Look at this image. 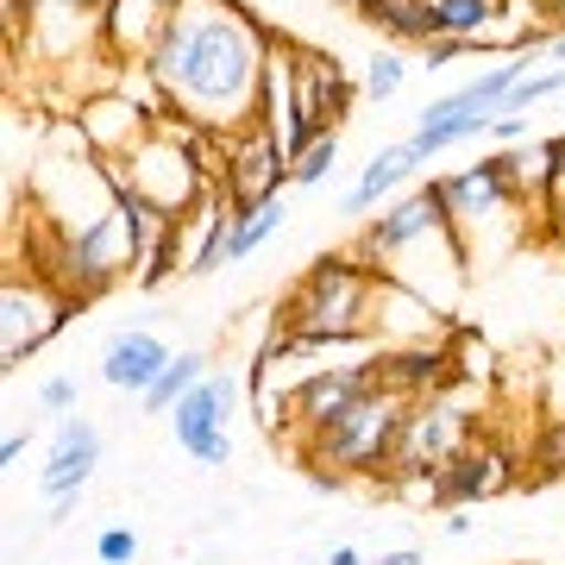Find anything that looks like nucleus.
Here are the masks:
<instances>
[{
  "label": "nucleus",
  "instance_id": "33",
  "mask_svg": "<svg viewBox=\"0 0 565 565\" xmlns=\"http://www.w3.org/2000/svg\"><path fill=\"white\" fill-rule=\"evenodd\" d=\"M490 139H503V145L534 139V132H527V114H497V126H490Z\"/></svg>",
  "mask_w": 565,
  "mask_h": 565
},
{
  "label": "nucleus",
  "instance_id": "4",
  "mask_svg": "<svg viewBox=\"0 0 565 565\" xmlns=\"http://www.w3.org/2000/svg\"><path fill=\"white\" fill-rule=\"evenodd\" d=\"M434 195H440L446 221L459 226V239L471 245V264H478V252H490L497 239H522V189H515V177H509L503 151H490V158L465 163V170H452V177H434Z\"/></svg>",
  "mask_w": 565,
  "mask_h": 565
},
{
  "label": "nucleus",
  "instance_id": "37",
  "mask_svg": "<svg viewBox=\"0 0 565 565\" xmlns=\"http://www.w3.org/2000/svg\"><path fill=\"white\" fill-rule=\"evenodd\" d=\"M446 534H452V541H465V534H471V515H465V509H446Z\"/></svg>",
  "mask_w": 565,
  "mask_h": 565
},
{
  "label": "nucleus",
  "instance_id": "39",
  "mask_svg": "<svg viewBox=\"0 0 565 565\" xmlns=\"http://www.w3.org/2000/svg\"><path fill=\"white\" fill-rule=\"evenodd\" d=\"M345 7H352V13H364V7H371V0H345Z\"/></svg>",
  "mask_w": 565,
  "mask_h": 565
},
{
  "label": "nucleus",
  "instance_id": "38",
  "mask_svg": "<svg viewBox=\"0 0 565 565\" xmlns=\"http://www.w3.org/2000/svg\"><path fill=\"white\" fill-rule=\"evenodd\" d=\"M546 57H553V63H565V32H553V39H546Z\"/></svg>",
  "mask_w": 565,
  "mask_h": 565
},
{
  "label": "nucleus",
  "instance_id": "16",
  "mask_svg": "<svg viewBox=\"0 0 565 565\" xmlns=\"http://www.w3.org/2000/svg\"><path fill=\"white\" fill-rule=\"evenodd\" d=\"M170 13L177 7H163V0H114L102 13V51L120 70H145L151 51L163 44V32H170Z\"/></svg>",
  "mask_w": 565,
  "mask_h": 565
},
{
  "label": "nucleus",
  "instance_id": "11",
  "mask_svg": "<svg viewBox=\"0 0 565 565\" xmlns=\"http://www.w3.org/2000/svg\"><path fill=\"white\" fill-rule=\"evenodd\" d=\"M371 390H377V359L327 364V371H315V377L296 390V415H289V434H282V446H296V452H302L315 434H327L333 422H345V415H352V408H359Z\"/></svg>",
  "mask_w": 565,
  "mask_h": 565
},
{
  "label": "nucleus",
  "instance_id": "30",
  "mask_svg": "<svg viewBox=\"0 0 565 565\" xmlns=\"http://www.w3.org/2000/svg\"><path fill=\"white\" fill-rule=\"evenodd\" d=\"M39 408H44V415H76V377H44V384H39Z\"/></svg>",
  "mask_w": 565,
  "mask_h": 565
},
{
  "label": "nucleus",
  "instance_id": "2",
  "mask_svg": "<svg viewBox=\"0 0 565 565\" xmlns=\"http://www.w3.org/2000/svg\"><path fill=\"white\" fill-rule=\"evenodd\" d=\"M359 258L371 264L377 277L427 296V302L446 308V315H459V296H465V282H471V245L459 239V226L446 221L434 182L396 195L377 221H364Z\"/></svg>",
  "mask_w": 565,
  "mask_h": 565
},
{
  "label": "nucleus",
  "instance_id": "3",
  "mask_svg": "<svg viewBox=\"0 0 565 565\" xmlns=\"http://www.w3.org/2000/svg\"><path fill=\"white\" fill-rule=\"evenodd\" d=\"M371 289L377 270L359 252H321L277 302V327L308 345H359L371 340Z\"/></svg>",
  "mask_w": 565,
  "mask_h": 565
},
{
  "label": "nucleus",
  "instance_id": "1",
  "mask_svg": "<svg viewBox=\"0 0 565 565\" xmlns=\"http://www.w3.org/2000/svg\"><path fill=\"white\" fill-rule=\"evenodd\" d=\"M270 44H277V32L239 0H177L170 32L151 51L145 76L158 82L170 114L226 139L258 120Z\"/></svg>",
  "mask_w": 565,
  "mask_h": 565
},
{
  "label": "nucleus",
  "instance_id": "42",
  "mask_svg": "<svg viewBox=\"0 0 565 565\" xmlns=\"http://www.w3.org/2000/svg\"><path fill=\"white\" fill-rule=\"evenodd\" d=\"M559 102H565V95H559Z\"/></svg>",
  "mask_w": 565,
  "mask_h": 565
},
{
  "label": "nucleus",
  "instance_id": "27",
  "mask_svg": "<svg viewBox=\"0 0 565 565\" xmlns=\"http://www.w3.org/2000/svg\"><path fill=\"white\" fill-rule=\"evenodd\" d=\"M403 76H408V63L396 57V51H377V57L364 63V95H371V102H390V95L403 88Z\"/></svg>",
  "mask_w": 565,
  "mask_h": 565
},
{
  "label": "nucleus",
  "instance_id": "40",
  "mask_svg": "<svg viewBox=\"0 0 565 565\" xmlns=\"http://www.w3.org/2000/svg\"><path fill=\"white\" fill-rule=\"evenodd\" d=\"M553 233H559V245H565V221H559V226H553Z\"/></svg>",
  "mask_w": 565,
  "mask_h": 565
},
{
  "label": "nucleus",
  "instance_id": "17",
  "mask_svg": "<svg viewBox=\"0 0 565 565\" xmlns=\"http://www.w3.org/2000/svg\"><path fill=\"white\" fill-rule=\"evenodd\" d=\"M170 359H177V352H170L151 327H126V333H114L107 352H102V384L126 390V396H145V390L163 377V364Z\"/></svg>",
  "mask_w": 565,
  "mask_h": 565
},
{
  "label": "nucleus",
  "instance_id": "18",
  "mask_svg": "<svg viewBox=\"0 0 565 565\" xmlns=\"http://www.w3.org/2000/svg\"><path fill=\"white\" fill-rule=\"evenodd\" d=\"M415 170H422V158H415V145H408V139L403 145H384V151H371V163L359 170V182H352V195L340 202V214L364 221V214H371L377 202H390V195H396Z\"/></svg>",
  "mask_w": 565,
  "mask_h": 565
},
{
  "label": "nucleus",
  "instance_id": "7",
  "mask_svg": "<svg viewBox=\"0 0 565 565\" xmlns=\"http://www.w3.org/2000/svg\"><path fill=\"white\" fill-rule=\"evenodd\" d=\"M126 277H139V226H132L126 202H114L95 226H82V233L63 239L51 282H63L76 302H95V296H107Z\"/></svg>",
  "mask_w": 565,
  "mask_h": 565
},
{
  "label": "nucleus",
  "instance_id": "25",
  "mask_svg": "<svg viewBox=\"0 0 565 565\" xmlns=\"http://www.w3.org/2000/svg\"><path fill=\"white\" fill-rule=\"evenodd\" d=\"M333 170H340V132H321V139L296 158V189H321Z\"/></svg>",
  "mask_w": 565,
  "mask_h": 565
},
{
  "label": "nucleus",
  "instance_id": "23",
  "mask_svg": "<svg viewBox=\"0 0 565 565\" xmlns=\"http://www.w3.org/2000/svg\"><path fill=\"white\" fill-rule=\"evenodd\" d=\"M490 20H497V0H434V39H459L478 51Z\"/></svg>",
  "mask_w": 565,
  "mask_h": 565
},
{
  "label": "nucleus",
  "instance_id": "35",
  "mask_svg": "<svg viewBox=\"0 0 565 565\" xmlns=\"http://www.w3.org/2000/svg\"><path fill=\"white\" fill-rule=\"evenodd\" d=\"M371 565H427V559H422V546H390V553H377Z\"/></svg>",
  "mask_w": 565,
  "mask_h": 565
},
{
  "label": "nucleus",
  "instance_id": "34",
  "mask_svg": "<svg viewBox=\"0 0 565 565\" xmlns=\"http://www.w3.org/2000/svg\"><path fill=\"white\" fill-rule=\"evenodd\" d=\"M25 440H32V434L7 427V440H0V465H20V459H25Z\"/></svg>",
  "mask_w": 565,
  "mask_h": 565
},
{
  "label": "nucleus",
  "instance_id": "5",
  "mask_svg": "<svg viewBox=\"0 0 565 565\" xmlns=\"http://www.w3.org/2000/svg\"><path fill=\"white\" fill-rule=\"evenodd\" d=\"M408 396H396V390H371L345 422H333L327 434H315V440L296 452L302 465H327V471H340V478H377L384 484L390 478V459H396V440H403V422H408Z\"/></svg>",
  "mask_w": 565,
  "mask_h": 565
},
{
  "label": "nucleus",
  "instance_id": "28",
  "mask_svg": "<svg viewBox=\"0 0 565 565\" xmlns=\"http://www.w3.org/2000/svg\"><path fill=\"white\" fill-rule=\"evenodd\" d=\"M541 422H565V345L546 352V371H541Z\"/></svg>",
  "mask_w": 565,
  "mask_h": 565
},
{
  "label": "nucleus",
  "instance_id": "26",
  "mask_svg": "<svg viewBox=\"0 0 565 565\" xmlns=\"http://www.w3.org/2000/svg\"><path fill=\"white\" fill-rule=\"evenodd\" d=\"M534 478L527 484H546V478H565V422H541L534 427Z\"/></svg>",
  "mask_w": 565,
  "mask_h": 565
},
{
  "label": "nucleus",
  "instance_id": "9",
  "mask_svg": "<svg viewBox=\"0 0 565 565\" xmlns=\"http://www.w3.org/2000/svg\"><path fill=\"white\" fill-rule=\"evenodd\" d=\"M289 182H296V163L282 158V145L270 139L258 120L221 139V189H226V202L239 207V214L245 207L277 202Z\"/></svg>",
  "mask_w": 565,
  "mask_h": 565
},
{
  "label": "nucleus",
  "instance_id": "15",
  "mask_svg": "<svg viewBox=\"0 0 565 565\" xmlns=\"http://www.w3.org/2000/svg\"><path fill=\"white\" fill-rule=\"evenodd\" d=\"M102 465V427L88 415H57V434H51V459L39 471V490L57 503V497H82L88 478Z\"/></svg>",
  "mask_w": 565,
  "mask_h": 565
},
{
  "label": "nucleus",
  "instance_id": "32",
  "mask_svg": "<svg viewBox=\"0 0 565 565\" xmlns=\"http://www.w3.org/2000/svg\"><path fill=\"white\" fill-rule=\"evenodd\" d=\"M534 214H541L546 226H559V221H565V158H559V170H553V189H546V202L534 207Z\"/></svg>",
  "mask_w": 565,
  "mask_h": 565
},
{
  "label": "nucleus",
  "instance_id": "21",
  "mask_svg": "<svg viewBox=\"0 0 565 565\" xmlns=\"http://www.w3.org/2000/svg\"><path fill=\"white\" fill-rule=\"evenodd\" d=\"M282 226H289V202H264V207H233V233H226V264H245L252 258V252H258V245H270L282 233Z\"/></svg>",
  "mask_w": 565,
  "mask_h": 565
},
{
  "label": "nucleus",
  "instance_id": "29",
  "mask_svg": "<svg viewBox=\"0 0 565 565\" xmlns=\"http://www.w3.org/2000/svg\"><path fill=\"white\" fill-rule=\"evenodd\" d=\"M95 559L102 565H139V534H132L126 522L102 527V534H95Z\"/></svg>",
  "mask_w": 565,
  "mask_h": 565
},
{
  "label": "nucleus",
  "instance_id": "13",
  "mask_svg": "<svg viewBox=\"0 0 565 565\" xmlns=\"http://www.w3.org/2000/svg\"><path fill=\"white\" fill-rule=\"evenodd\" d=\"M289 57H296V114H302V132L308 139L340 132V120H352L359 88H352L340 63L327 57V51H315V44H296Z\"/></svg>",
  "mask_w": 565,
  "mask_h": 565
},
{
  "label": "nucleus",
  "instance_id": "24",
  "mask_svg": "<svg viewBox=\"0 0 565 565\" xmlns=\"http://www.w3.org/2000/svg\"><path fill=\"white\" fill-rule=\"evenodd\" d=\"M446 359H452V384H497L503 377V364H497V352H490V340H478V333H452L446 340Z\"/></svg>",
  "mask_w": 565,
  "mask_h": 565
},
{
  "label": "nucleus",
  "instance_id": "12",
  "mask_svg": "<svg viewBox=\"0 0 565 565\" xmlns=\"http://www.w3.org/2000/svg\"><path fill=\"white\" fill-rule=\"evenodd\" d=\"M452 333H459V315L434 308L403 282L377 277V289H371V340L377 345H446Z\"/></svg>",
  "mask_w": 565,
  "mask_h": 565
},
{
  "label": "nucleus",
  "instance_id": "8",
  "mask_svg": "<svg viewBox=\"0 0 565 565\" xmlns=\"http://www.w3.org/2000/svg\"><path fill=\"white\" fill-rule=\"evenodd\" d=\"M76 315V296L63 282L39 277V270H7L0 282V371H20L25 359H39Z\"/></svg>",
  "mask_w": 565,
  "mask_h": 565
},
{
  "label": "nucleus",
  "instance_id": "6",
  "mask_svg": "<svg viewBox=\"0 0 565 565\" xmlns=\"http://www.w3.org/2000/svg\"><path fill=\"white\" fill-rule=\"evenodd\" d=\"M465 446H478V415H471V384H452L408 408L384 484H396V478H440Z\"/></svg>",
  "mask_w": 565,
  "mask_h": 565
},
{
  "label": "nucleus",
  "instance_id": "36",
  "mask_svg": "<svg viewBox=\"0 0 565 565\" xmlns=\"http://www.w3.org/2000/svg\"><path fill=\"white\" fill-rule=\"evenodd\" d=\"M327 565H371V559H364L352 541H340V546H327Z\"/></svg>",
  "mask_w": 565,
  "mask_h": 565
},
{
  "label": "nucleus",
  "instance_id": "31",
  "mask_svg": "<svg viewBox=\"0 0 565 565\" xmlns=\"http://www.w3.org/2000/svg\"><path fill=\"white\" fill-rule=\"evenodd\" d=\"M465 51H471V44H459V39H427L422 44V63H427V70H446V63H459Z\"/></svg>",
  "mask_w": 565,
  "mask_h": 565
},
{
  "label": "nucleus",
  "instance_id": "19",
  "mask_svg": "<svg viewBox=\"0 0 565 565\" xmlns=\"http://www.w3.org/2000/svg\"><path fill=\"white\" fill-rule=\"evenodd\" d=\"M565 158V132L559 139H522V145H509L503 163H509V177H515V189H522V202L527 207H541L546 202V189H553V170H559Z\"/></svg>",
  "mask_w": 565,
  "mask_h": 565
},
{
  "label": "nucleus",
  "instance_id": "22",
  "mask_svg": "<svg viewBox=\"0 0 565 565\" xmlns=\"http://www.w3.org/2000/svg\"><path fill=\"white\" fill-rule=\"evenodd\" d=\"M207 371H214V364H207V352H177V359L163 364L158 384H151V390L139 396V408H145V415H170V408H177L182 396H189V390L202 384Z\"/></svg>",
  "mask_w": 565,
  "mask_h": 565
},
{
  "label": "nucleus",
  "instance_id": "41",
  "mask_svg": "<svg viewBox=\"0 0 565 565\" xmlns=\"http://www.w3.org/2000/svg\"><path fill=\"white\" fill-rule=\"evenodd\" d=\"M163 7H177V0H163Z\"/></svg>",
  "mask_w": 565,
  "mask_h": 565
},
{
  "label": "nucleus",
  "instance_id": "10",
  "mask_svg": "<svg viewBox=\"0 0 565 565\" xmlns=\"http://www.w3.org/2000/svg\"><path fill=\"white\" fill-rule=\"evenodd\" d=\"M233 396H239V384H233L226 371H207L202 384L170 408V434H177V446L202 465V471H226V465H233V434H226Z\"/></svg>",
  "mask_w": 565,
  "mask_h": 565
},
{
  "label": "nucleus",
  "instance_id": "20",
  "mask_svg": "<svg viewBox=\"0 0 565 565\" xmlns=\"http://www.w3.org/2000/svg\"><path fill=\"white\" fill-rule=\"evenodd\" d=\"M359 20L377 25L396 44H427L434 39V0H371Z\"/></svg>",
  "mask_w": 565,
  "mask_h": 565
},
{
  "label": "nucleus",
  "instance_id": "14",
  "mask_svg": "<svg viewBox=\"0 0 565 565\" xmlns=\"http://www.w3.org/2000/svg\"><path fill=\"white\" fill-rule=\"evenodd\" d=\"M522 484V471L509 459L497 440H478L465 446L459 459L446 465L440 478H434V509H471V503H490V497H509V490Z\"/></svg>",
  "mask_w": 565,
  "mask_h": 565
}]
</instances>
